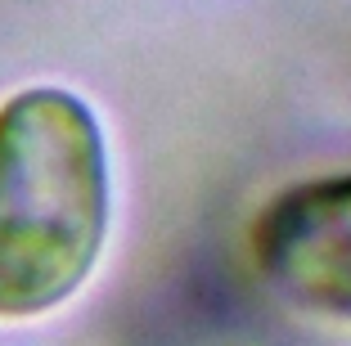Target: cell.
Returning <instances> with one entry per match:
<instances>
[{
  "mask_svg": "<svg viewBox=\"0 0 351 346\" xmlns=\"http://www.w3.org/2000/svg\"><path fill=\"white\" fill-rule=\"evenodd\" d=\"M113 225L108 140L82 95L27 86L0 103V319H36L95 275Z\"/></svg>",
  "mask_w": 351,
  "mask_h": 346,
  "instance_id": "cell-1",
  "label": "cell"
},
{
  "mask_svg": "<svg viewBox=\"0 0 351 346\" xmlns=\"http://www.w3.org/2000/svg\"><path fill=\"white\" fill-rule=\"evenodd\" d=\"M248 252L279 301L351 324V171L284 184L252 216Z\"/></svg>",
  "mask_w": 351,
  "mask_h": 346,
  "instance_id": "cell-2",
  "label": "cell"
}]
</instances>
